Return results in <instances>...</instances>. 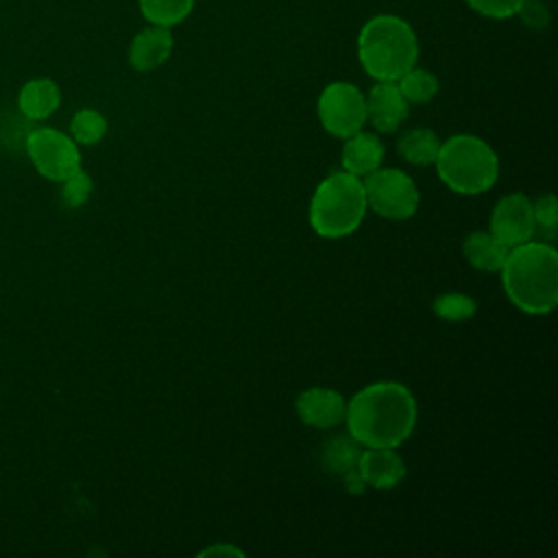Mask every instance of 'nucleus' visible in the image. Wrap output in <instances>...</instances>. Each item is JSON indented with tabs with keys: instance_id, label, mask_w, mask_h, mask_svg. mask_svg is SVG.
<instances>
[{
	"instance_id": "1",
	"label": "nucleus",
	"mask_w": 558,
	"mask_h": 558,
	"mask_svg": "<svg viewBox=\"0 0 558 558\" xmlns=\"http://www.w3.org/2000/svg\"><path fill=\"white\" fill-rule=\"evenodd\" d=\"M416 399L399 381H373L357 390L344 410L349 436L364 447H399L416 425Z\"/></svg>"
},
{
	"instance_id": "2",
	"label": "nucleus",
	"mask_w": 558,
	"mask_h": 558,
	"mask_svg": "<svg viewBox=\"0 0 558 558\" xmlns=\"http://www.w3.org/2000/svg\"><path fill=\"white\" fill-rule=\"evenodd\" d=\"M501 286L510 303L523 314L543 316L558 305V253L545 242H523L508 251Z\"/></svg>"
},
{
	"instance_id": "3",
	"label": "nucleus",
	"mask_w": 558,
	"mask_h": 558,
	"mask_svg": "<svg viewBox=\"0 0 558 558\" xmlns=\"http://www.w3.org/2000/svg\"><path fill=\"white\" fill-rule=\"evenodd\" d=\"M357 61L375 81H397L418 61V37L399 15H373L357 33Z\"/></svg>"
},
{
	"instance_id": "4",
	"label": "nucleus",
	"mask_w": 558,
	"mask_h": 558,
	"mask_svg": "<svg viewBox=\"0 0 558 558\" xmlns=\"http://www.w3.org/2000/svg\"><path fill=\"white\" fill-rule=\"evenodd\" d=\"M366 196L362 179L338 170L325 177L310 201L307 220L316 235L338 240L351 235L364 220Z\"/></svg>"
},
{
	"instance_id": "5",
	"label": "nucleus",
	"mask_w": 558,
	"mask_h": 558,
	"mask_svg": "<svg viewBox=\"0 0 558 558\" xmlns=\"http://www.w3.org/2000/svg\"><path fill=\"white\" fill-rule=\"evenodd\" d=\"M434 163L440 181L464 196L488 192L499 174L497 153L484 140L469 133H458L440 142Z\"/></svg>"
},
{
	"instance_id": "6",
	"label": "nucleus",
	"mask_w": 558,
	"mask_h": 558,
	"mask_svg": "<svg viewBox=\"0 0 558 558\" xmlns=\"http://www.w3.org/2000/svg\"><path fill=\"white\" fill-rule=\"evenodd\" d=\"M366 207L388 220H408L418 209V190L412 177L399 168H377L364 177Z\"/></svg>"
},
{
	"instance_id": "7",
	"label": "nucleus",
	"mask_w": 558,
	"mask_h": 558,
	"mask_svg": "<svg viewBox=\"0 0 558 558\" xmlns=\"http://www.w3.org/2000/svg\"><path fill=\"white\" fill-rule=\"evenodd\" d=\"M24 146L35 170L48 181L61 183L81 170L78 144L59 129L37 126L28 131Z\"/></svg>"
},
{
	"instance_id": "8",
	"label": "nucleus",
	"mask_w": 558,
	"mask_h": 558,
	"mask_svg": "<svg viewBox=\"0 0 558 558\" xmlns=\"http://www.w3.org/2000/svg\"><path fill=\"white\" fill-rule=\"evenodd\" d=\"M318 120L333 137H349L366 124V96L347 81L329 83L318 96Z\"/></svg>"
},
{
	"instance_id": "9",
	"label": "nucleus",
	"mask_w": 558,
	"mask_h": 558,
	"mask_svg": "<svg viewBox=\"0 0 558 558\" xmlns=\"http://www.w3.org/2000/svg\"><path fill=\"white\" fill-rule=\"evenodd\" d=\"M490 233L508 248L532 240L536 233L532 201L521 192L501 196L490 214Z\"/></svg>"
},
{
	"instance_id": "10",
	"label": "nucleus",
	"mask_w": 558,
	"mask_h": 558,
	"mask_svg": "<svg viewBox=\"0 0 558 558\" xmlns=\"http://www.w3.org/2000/svg\"><path fill=\"white\" fill-rule=\"evenodd\" d=\"M410 102L397 87V81H375L366 96V120L379 133H395L408 118Z\"/></svg>"
},
{
	"instance_id": "11",
	"label": "nucleus",
	"mask_w": 558,
	"mask_h": 558,
	"mask_svg": "<svg viewBox=\"0 0 558 558\" xmlns=\"http://www.w3.org/2000/svg\"><path fill=\"white\" fill-rule=\"evenodd\" d=\"M294 408L305 425L316 429H329L344 421L347 401L338 390L312 386L296 397Z\"/></svg>"
},
{
	"instance_id": "12",
	"label": "nucleus",
	"mask_w": 558,
	"mask_h": 558,
	"mask_svg": "<svg viewBox=\"0 0 558 558\" xmlns=\"http://www.w3.org/2000/svg\"><path fill=\"white\" fill-rule=\"evenodd\" d=\"M357 475L377 490H388L405 477V462L392 447H366L357 456Z\"/></svg>"
},
{
	"instance_id": "13",
	"label": "nucleus",
	"mask_w": 558,
	"mask_h": 558,
	"mask_svg": "<svg viewBox=\"0 0 558 558\" xmlns=\"http://www.w3.org/2000/svg\"><path fill=\"white\" fill-rule=\"evenodd\" d=\"M174 37L166 26H146L129 44V65L137 72H150L163 65L172 52Z\"/></svg>"
},
{
	"instance_id": "14",
	"label": "nucleus",
	"mask_w": 558,
	"mask_h": 558,
	"mask_svg": "<svg viewBox=\"0 0 558 558\" xmlns=\"http://www.w3.org/2000/svg\"><path fill=\"white\" fill-rule=\"evenodd\" d=\"M344 146H342V170L355 174V177H366L373 170H377L384 161V144L375 133L368 131H357L349 137H344Z\"/></svg>"
},
{
	"instance_id": "15",
	"label": "nucleus",
	"mask_w": 558,
	"mask_h": 558,
	"mask_svg": "<svg viewBox=\"0 0 558 558\" xmlns=\"http://www.w3.org/2000/svg\"><path fill=\"white\" fill-rule=\"evenodd\" d=\"M61 105V89L48 76L26 81L17 92V109L26 120H46Z\"/></svg>"
},
{
	"instance_id": "16",
	"label": "nucleus",
	"mask_w": 558,
	"mask_h": 558,
	"mask_svg": "<svg viewBox=\"0 0 558 558\" xmlns=\"http://www.w3.org/2000/svg\"><path fill=\"white\" fill-rule=\"evenodd\" d=\"M508 251L510 248L499 242L490 231H473L462 242V253L466 262L484 272H499Z\"/></svg>"
},
{
	"instance_id": "17",
	"label": "nucleus",
	"mask_w": 558,
	"mask_h": 558,
	"mask_svg": "<svg viewBox=\"0 0 558 558\" xmlns=\"http://www.w3.org/2000/svg\"><path fill=\"white\" fill-rule=\"evenodd\" d=\"M438 148H440L438 135L432 129H425V126L408 129L397 140V153L414 166L434 163L436 155H438Z\"/></svg>"
},
{
	"instance_id": "18",
	"label": "nucleus",
	"mask_w": 558,
	"mask_h": 558,
	"mask_svg": "<svg viewBox=\"0 0 558 558\" xmlns=\"http://www.w3.org/2000/svg\"><path fill=\"white\" fill-rule=\"evenodd\" d=\"M137 4L148 24L172 28L192 13L196 0H137Z\"/></svg>"
},
{
	"instance_id": "19",
	"label": "nucleus",
	"mask_w": 558,
	"mask_h": 558,
	"mask_svg": "<svg viewBox=\"0 0 558 558\" xmlns=\"http://www.w3.org/2000/svg\"><path fill=\"white\" fill-rule=\"evenodd\" d=\"M360 442L347 434H338L323 447V466L329 473L344 475L355 469L357 456H360Z\"/></svg>"
},
{
	"instance_id": "20",
	"label": "nucleus",
	"mask_w": 558,
	"mask_h": 558,
	"mask_svg": "<svg viewBox=\"0 0 558 558\" xmlns=\"http://www.w3.org/2000/svg\"><path fill=\"white\" fill-rule=\"evenodd\" d=\"M397 87L399 92L403 94V98L408 102H414V105H425L429 102L436 94H438V78L436 74H432L429 70L425 68H418V65H412L405 74H401L397 78Z\"/></svg>"
},
{
	"instance_id": "21",
	"label": "nucleus",
	"mask_w": 558,
	"mask_h": 558,
	"mask_svg": "<svg viewBox=\"0 0 558 558\" xmlns=\"http://www.w3.org/2000/svg\"><path fill=\"white\" fill-rule=\"evenodd\" d=\"M70 137L76 142V144H83V146H94L98 144L105 133H107V120L100 111L96 109H78L74 116H72V122H70Z\"/></svg>"
},
{
	"instance_id": "22",
	"label": "nucleus",
	"mask_w": 558,
	"mask_h": 558,
	"mask_svg": "<svg viewBox=\"0 0 558 558\" xmlns=\"http://www.w3.org/2000/svg\"><path fill=\"white\" fill-rule=\"evenodd\" d=\"M432 310L438 318L449 320V323H460V320H469L475 316L477 303L475 299H471L469 294L462 292H445L440 296H436V301L432 303Z\"/></svg>"
},
{
	"instance_id": "23",
	"label": "nucleus",
	"mask_w": 558,
	"mask_h": 558,
	"mask_svg": "<svg viewBox=\"0 0 558 558\" xmlns=\"http://www.w3.org/2000/svg\"><path fill=\"white\" fill-rule=\"evenodd\" d=\"M61 183H63V187H61V201H63L65 207L76 209V207H81V205H85V203L89 201L94 183H92V177H89L83 168L76 170L74 174H70V177H68L65 181H61Z\"/></svg>"
},
{
	"instance_id": "24",
	"label": "nucleus",
	"mask_w": 558,
	"mask_h": 558,
	"mask_svg": "<svg viewBox=\"0 0 558 558\" xmlns=\"http://www.w3.org/2000/svg\"><path fill=\"white\" fill-rule=\"evenodd\" d=\"M464 2L471 11L490 20L514 17L523 4V0H464Z\"/></svg>"
},
{
	"instance_id": "25",
	"label": "nucleus",
	"mask_w": 558,
	"mask_h": 558,
	"mask_svg": "<svg viewBox=\"0 0 558 558\" xmlns=\"http://www.w3.org/2000/svg\"><path fill=\"white\" fill-rule=\"evenodd\" d=\"M534 209V222L536 229H541L547 238L556 235V225H558V203L556 196L549 192L541 196L536 203H532Z\"/></svg>"
},
{
	"instance_id": "26",
	"label": "nucleus",
	"mask_w": 558,
	"mask_h": 558,
	"mask_svg": "<svg viewBox=\"0 0 558 558\" xmlns=\"http://www.w3.org/2000/svg\"><path fill=\"white\" fill-rule=\"evenodd\" d=\"M517 15L521 17V22L527 28H534V31L547 28L549 20H551V13H549V9H547V4L543 0H523V4L517 11Z\"/></svg>"
},
{
	"instance_id": "27",
	"label": "nucleus",
	"mask_w": 558,
	"mask_h": 558,
	"mask_svg": "<svg viewBox=\"0 0 558 558\" xmlns=\"http://www.w3.org/2000/svg\"><path fill=\"white\" fill-rule=\"evenodd\" d=\"M216 554H235V556H244L242 549H235L231 545H214V547H207L205 551H201V556H216Z\"/></svg>"
}]
</instances>
